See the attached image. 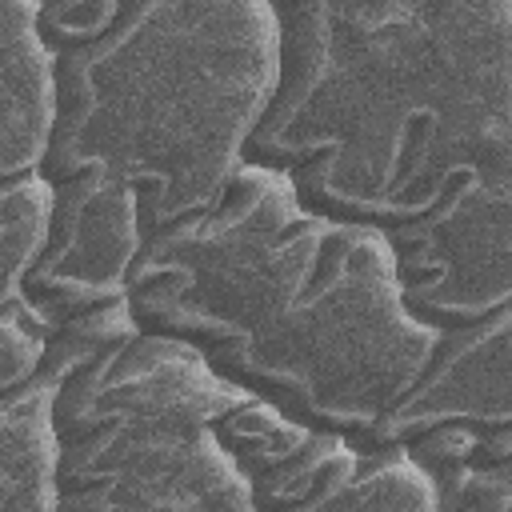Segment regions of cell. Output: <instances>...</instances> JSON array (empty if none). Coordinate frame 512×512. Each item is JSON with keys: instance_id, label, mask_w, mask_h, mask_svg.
Instances as JSON below:
<instances>
[{"instance_id": "cell-1", "label": "cell", "mask_w": 512, "mask_h": 512, "mask_svg": "<svg viewBox=\"0 0 512 512\" xmlns=\"http://www.w3.org/2000/svg\"><path fill=\"white\" fill-rule=\"evenodd\" d=\"M56 72L44 152L52 228L24 280L36 324L124 300L144 240L204 212L276 92L272 0H48Z\"/></svg>"}, {"instance_id": "cell-2", "label": "cell", "mask_w": 512, "mask_h": 512, "mask_svg": "<svg viewBox=\"0 0 512 512\" xmlns=\"http://www.w3.org/2000/svg\"><path fill=\"white\" fill-rule=\"evenodd\" d=\"M124 296L140 332L348 444L372 440L440 340L404 308L384 232L312 212L248 160L204 212L144 240Z\"/></svg>"}, {"instance_id": "cell-5", "label": "cell", "mask_w": 512, "mask_h": 512, "mask_svg": "<svg viewBox=\"0 0 512 512\" xmlns=\"http://www.w3.org/2000/svg\"><path fill=\"white\" fill-rule=\"evenodd\" d=\"M404 448L428 480L512 464V308L444 328L412 388L360 448Z\"/></svg>"}, {"instance_id": "cell-6", "label": "cell", "mask_w": 512, "mask_h": 512, "mask_svg": "<svg viewBox=\"0 0 512 512\" xmlns=\"http://www.w3.org/2000/svg\"><path fill=\"white\" fill-rule=\"evenodd\" d=\"M260 512H440L428 472L396 444L360 448L244 396L224 416Z\"/></svg>"}, {"instance_id": "cell-10", "label": "cell", "mask_w": 512, "mask_h": 512, "mask_svg": "<svg viewBox=\"0 0 512 512\" xmlns=\"http://www.w3.org/2000/svg\"><path fill=\"white\" fill-rule=\"evenodd\" d=\"M440 512H512V464L452 468L432 476Z\"/></svg>"}, {"instance_id": "cell-9", "label": "cell", "mask_w": 512, "mask_h": 512, "mask_svg": "<svg viewBox=\"0 0 512 512\" xmlns=\"http://www.w3.org/2000/svg\"><path fill=\"white\" fill-rule=\"evenodd\" d=\"M52 228V184L44 172L0 180V312L24 300V280L44 256Z\"/></svg>"}, {"instance_id": "cell-4", "label": "cell", "mask_w": 512, "mask_h": 512, "mask_svg": "<svg viewBox=\"0 0 512 512\" xmlns=\"http://www.w3.org/2000/svg\"><path fill=\"white\" fill-rule=\"evenodd\" d=\"M244 396L180 340L100 348L52 396L56 512H260L224 424Z\"/></svg>"}, {"instance_id": "cell-7", "label": "cell", "mask_w": 512, "mask_h": 512, "mask_svg": "<svg viewBox=\"0 0 512 512\" xmlns=\"http://www.w3.org/2000/svg\"><path fill=\"white\" fill-rule=\"evenodd\" d=\"M56 120V72L40 0H0V180L40 172Z\"/></svg>"}, {"instance_id": "cell-8", "label": "cell", "mask_w": 512, "mask_h": 512, "mask_svg": "<svg viewBox=\"0 0 512 512\" xmlns=\"http://www.w3.org/2000/svg\"><path fill=\"white\" fill-rule=\"evenodd\" d=\"M52 396L40 376L0 396V512H56Z\"/></svg>"}, {"instance_id": "cell-3", "label": "cell", "mask_w": 512, "mask_h": 512, "mask_svg": "<svg viewBox=\"0 0 512 512\" xmlns=\"http://www.w3.org/2000/svg\"><path fill=\"white\" fill-rule=\"evenodd\" d=\"M276 92L244 148L384 236L512 192V0H272Z\"/></svg>"}]
</instances>
